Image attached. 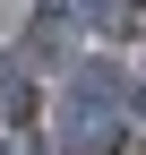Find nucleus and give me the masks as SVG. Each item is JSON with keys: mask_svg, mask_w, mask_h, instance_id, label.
Listing matches in <instances>:
<instances>
[{"mask_svg": "<svg viewBox=\"0 0 146 155\" xmlns=\"http://www.w3.org/2000/svg\"><path fill=\"white\" fill-rule=\"evenodd\" d=\"M17 112H26V69L0 52V121H17Z\"/></svg>", "mask_w": 146, "mask_h": 155, "instance_id": "7ed1b4c3", "label": "nucleus"}, {"mask_svg": "<svg viewBox=\"0 0 146 155\" xmlns=\"http://www.w3.org/2000/svg\"><path fill=\"white\" fill-rule=\"evenodd\" d=\"M129 138V86L112 78V61H86L60 95V155H112Z\"/></svg>", "mask_w": 146, "mask_h": 155, "instance_id": "f257e3e1", "label": "nucleus"}, {"mask_svg": "<svg viewBox=\"0 0 146 155\" xmlns=\"http://www.w3.org/2000/svg\"><path fill=\"white\" fill-rule=\"evenodd\" d=\"M138 9H146V0H78V17H86L95 35H129V26H138Z\"/></svg>", "mask_w": 146, "mask_h": 155, "instance_id": "f03ea898", "label": "nucleus"}, {"mask_svg": "<svg viewBox=\"0 0 146 155\" xmlns=\"http://www.w3.org/2000/svg\"><path fill=\"white\" fill-rule=\"evenodd\" d=\"M0 155H17V147H9V138H0Z\"/></svg>", "mask_w": 146, "mask_h": 155, "instance_id": "20e7f679", "label": "nucleus"}]
</instances>
